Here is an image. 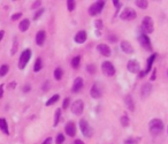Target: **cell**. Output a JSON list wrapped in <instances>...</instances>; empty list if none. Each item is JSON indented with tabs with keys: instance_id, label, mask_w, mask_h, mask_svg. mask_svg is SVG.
<instances>
[{
	"instance_id": "1",
	"label": "cell",
	"mask_w": 168,
	"mask_h": 144,
	"mask_svg": "<svg viewBox=\"0 0 168 144\" xmlns=\"http://www.w3.org/2000/svg\"><path fill=\"white\" fill-rule=\"evenodd\" d=\"M165 128V125L162 120L160 119H152L149 123V132L152 136H159L160 134H162Z\"/></svg>"
},
{
	"instance_id": "2",
	"label": "cell",
	"mask_w": 168,
	"mask_h": 144,
	"mask_svg": "<svg viewBox=\"0 0 168 144\" xmlns=\"http://www.w3.org/2000/svg\"><path fill=\"white\" fill-rule=\"evenodd\" d=\"M142 34H145V35H149V34H152L153 30H154V23H153V20L151 16H145L143 21H142Z\"/></svg>"
},
{
	"instance_id": "3",
	"label": "cell",
	"mask_w": 168,
	"mask_h": 144,
	"mask_svg": "<svg viewBox=\"0 0 168 144\" xmlns=\"http://www.w3.org/2000/svg\"><path fill=\"white\" fill-rule=\"evenodd\" d=\"M78 126H80L81 133L83 134L84 137H86V138L92 137V135H93V129H92L90 123H89L85 119H81L80 122H78Z\"/></svg>"
},
{
	"instance_id": "4",
	"label": "cell",
	"mask_w": 168,
	"mask_h": 144,
	"mask_svg": "<svg viewBox=\"0 0 168 144\" xmlns=\"http://www.w3.org/2000/svg\"><path fill=\"white\" fill-rule=\"evenodd\" d=\"M104 7H105V0H99V1H96L89 7L88 12L90 16H96L100 14L103 12Z\"/></svg>"
},
{
	"instance_id": "5",
	"label": "cell",
	"mask_w": 168,
	"mask_h": 144,
	"mask_svg": "<svg viewBox=\"0 0 168 144\" xmlns=\"http://www.w3.org/2000/svg\"><path fill=\"white\" fill-rule=\"evenodd\" d=\"M136 17H137L136 11L130 7L124 8L122 11V13L120 14V19L122 20V21H131V20H135Z\"/></svg>"
},
{
	"instance_id": "6",
	"label": "cell",
	"mask_w": 168,
	"mask_h": 144,
	"mask_svg": "<svg viewBox=\"0 0 168 144\" xmlns=\"http://www.w3.org/2000/svg\"><path fill=\"white\" fill-rule=\"evenodd\" d=\"M101 72H103L104 75L108 76V77H112V76L115 75V67L114 65L112 64L111 61H104L101 64Z\"/></svg>"
},
{
	"instance_id": "7",
	"label": "cell",
	"mask_w": 168,
	"mask_h": 144,
	"mask_svg": "<svg viewBox=\"0 0 168 144\" xmlns=\"http://www.w3.org/2000/svg\"><path fill=\"white\" fill-rule=\"evenodd\" d=\"M31 55H32L31 50L27 49V50H24V51H23L22 54H21V57H20V60H19V68L20 69L26 68L27 64L29 62V60H30Z\"/></svg>"
},
{
	"instance_id": "8",
	"label": "cell",
	"mask_w": 168,
	"mask_h": 144,
	"mask_svg": "<svg viewBox=\"0 0 168 144\" xmlns=\"http://www.w3.org/2000/svg\"><path fill=\"white\" fill-rule=\"evenodd\" d=\"M158 54L157 53H152L151 54V57L147 59V62H146V68L144 70H141V72L138 73V77H145L150 72H151V69H152V66H153V62L156 60V58H157Z\"/></svg>"
},
{
	"instance_id": "9",
	"label": "cell",
	"mask_w": 168,
	"mask_h": 144,
	"mask_svg": "<svg viewBox=\"0 0 168 144\" xmlns=\"http://www.w3.org/2000/svg\"><path fill=\"white\" fill-rule=\"evenodd\" d=\"M90 96L93 99H99L103 96V87L99 82H95L90 89Z\"/></svg>"
},
{
	"instance_id": "10",
	"label": "cell",
	"mask_w": 168,
	"mask_h": 144,
	"mask_svg": "<svg viewBox=\"0 0 168 144\" xmlns=\"http://www.w3.org/2000/svg\"><path fill=\"white\" fill-rule=\"evenodd\" d=\"M70 110H72V113L75 114V115H81L84 111V102L82 99H77V100H75V102L72 104Z\"/></svg>"
},
{
	"instance_id": "11",
	"label": "cell",
	"mask_w": 168,
	"mask_h": 144,
	"mask_svg": "<svg viewBox=\"0 0 168 144\" xmlns=\"http://www.w3.org/2000/svg\"><path fill=\"white\" fill-rule=\"evenodd\" d=\"M138 41L141 43V45L146 50V51H151L152 50V44H151V39L147 35L141 34L138 36Z\"/></svg>"
},
{
	"instance_id": "12",
	"label": "cell",
	"mask_w": 168,
	"mask_h": 144,
	"mask_svg": "<svg viewBox=\"0 0 168 144\" xmlns=\"http://www.w3.org/2000/svg\"><path fill=\"white\" fill-rule=\"evenodd\" d=\"M127 69H128L130 73H133V74H137V73L141 72V65H139V62H138L137 60L130 59V60L128 61V65H127Z\"/></svg>"
},
{
	"instance_id": "13",
	"label": "cell",
	"mask_w": 168,
	"mask_h": 144,
	"mask_svg": "<svg viewBox=\"0 0 168 144\" xmlns=\"http://www.w3.org/2000/svg\"><path fill=\"white\" fill-rule=\"evenodd\" d=\"M84 87V80L82 77H76L75 80H74V83H73V87H72V92L73 94H77V92H80L82 90V88Z\"/></svg>"
},
{
	"instance_id": "14",
	"label": "cell",
	"mask_w": 168,
	"mask_h": 144,
	"mask_svg": "<svg viewBox=\"0 0 168 144\" xmlns=\"http://www.w3.org/2000/svg\"><path fill=\"white\" fill-rule=\"evenodd\" d=\"M65 133L69 137H75V135H76V125L73 121L67 122L65 126Z\"/></svg>"
},
{
	"instance_id": "15",
	"label": "cell",
	"mask_w": 168,
	"mask_h": 144,
	"mask_svg": "<svg viewBox=\"0 0 168 144\" xmlns=\"http://www.w3.org/2000/svg\"><path fill=\"white\" fill-rule=\"evenodd\" d=\"M97 50H98V52H99L101 55H104V57H111L112 54V50L111 47L107 45V44H104V43H101V44H98V46H97Z\"/></svg>"
},
{
	"instance_id": "16",
	"label": "cell",
	"mask_w": 168,
	"mask_h": 144,
	"mask_svg": "<svg viewBox=\"0 0 168 144\" xmlns=\"http://www.w3.org/2000/svg\"><path fill=\"white\" fill-rule=\"evenodd\" d=\"M152 84L151 83H145L143 84L141 88V97L142 98H146V97H149L151 95V92H152Z\"/></svg>"
},
{
	"instance_id": "17",
	"label": "cell",
	"mask_w": 168,
	"mask_h": 144,
	"mask_svg": "<svg viewBox=\"0 0 168 144\" xmlns=\"http://www.w3.org/2000/svg\"><path fill=\"white\" fill-rule=\"evenodd\" d=\"M86 38H88L86 31L81 30L78 31V32H76L75 37H74V41H75V43H77V44H83V43L86 42Z\"/></svg>"
},
{
	"instance_id": "18",
	"label": "cell",
	"mask_w": 168,
	"mask_h": 144,
	"mask_svg": "<svg viewBox=\"0 0 168 144\" xmlns=\"http://www.w3.org/2000/svg\"><path fill=\"white\" fill-rule=\"evenodd\" d=\"M120 47H121L123 53H126V54H133L134 53V49H133L131 44H130L128 41H122L121 44H120Z\"/></svg>"
},
{
	"instance_id": "19",
	"label": "cell",
	"mask_w": 168,
	"mask_h": 144,
	"mask_svg": "<svg viewBox=\"0 0 168 144\" xmlns=\"http://www.w3.org/2000/svg\"><path fill=\"white\" fill-rule=\"evenodd\" d=\"M123 102H124L126 106L128 107V110H129L130 112H134V111H135V103H134V99H133V97H131V96H130V95L124 96Z\"/></svg>"
},
{
	"instance_id": "20",
	"label": "cell",
	"mask_w": 168,
	"mask_h": 144,
	"mask_svg": "<svg viewBox=\"0 0 168 144\" xmlns=\"http://www.w3.org/2000/svg\"><path fill=\"white\" fill-rule=\"evenodd\" d=\"M46 39V32L44 30H39L37 34H36V43L38 46H43L44 43H45Z\"/></svg>"
},
{
	"instance_id": "21",
	"label": "cell",
	"mask_w": 168,
	"mask_h": 144,
	"mask_svg": "<svg viewBox=\"0 0 168 144\" xmlns=\"http://www.w3.org/2000/svg\"><path fill=\"white\" fill-rule=\"evenodd\" d=\"M29 27H30V20H28V19L22 20L19 24L20 31H22V32H26V31L29 29Z\"/></svg>"
},
{
	"instance_id": "22",
	"label": "cell",
	"mask_w": 168,
	"mask_h": 144,
	"mask_svg": "<svg viewBox=\"0 0 168 144\" xmlns=\"http://www.w3.org/2000/svg\"><path fill=\"white\" fill-rule=\"evenodd\" d=\"M0 129H1V132H2V133H5L6 135H8V134H9L7 121H6V119H4V118H0Z\"/></svg>"
},
{
	"instance_id": "23",
	"label": "cell",
	"mask_w": 168,
	"mask_h": 144,
	"mask_svg": "<svg viewBox=\"0 0 168 144\" xmlns=\"http://www.w3.org/2000/svg\"><path fill=\"white\" fill-rule=\"evenodd\" d=\"M70 65H72V67L74 69H77L80 68V65H81V57L80 55H76V57H74L70 61Z\"/></svg>"
},
{
	"instance_id": "24",
	"label": "cell",
	"mask_w": 168,
	"mask_h": 144,
	"mask_svg": "<svg viewBox=\"0 0 168 144\" xmlns=\"http://www.w3.org/2000/svg\"><path fill=\"white\" fill-rule=\"evenodd\" d=\"M61 114H62V111L60 108H58L55 111V114H54V121H53V126L54 127H57L59 125V122H60V119H61Z\"/></svg>"
},
{
	"instance_id": "25",
	"label": "cell",
	"mask_w": 168,
	"mask_h": 144,
	"mask_svg": "<svg viewBox=\"0 0 168 144\" xmlns=\"http://www.w3.org/2000/svg\"><path fill=\"white\" fill-rule=\"evenodd\" d=\"M54 79L57 81H60L62 79V76H63V70H62V68H60V67H57V68L54 69Z\"/></svg>"
},
{
	"instance_id": "26",
	"label": "cell",
	"mask_w": 168,
	"mask_h": 144,
	"mask_svg": "<svg viewBox=\"0 0 168 144\" xmlns=\"http://www.w3.org/2000/svg\"><path fill=\"white\" fill-rule=\"evenodd\" d=\"M59 99H60V95H53L52 96V97H51L50 99H49V100H47V102H46V106H51V105H54V104H55V103L57 102H59Z\"/></svg>"
},
{
	"instance_id": "27",
	"label": "cell",
	"mask_w": 168,
	"mask_h": 144,
	"mask_svg": "<svg viewBox=\"0 0 168 144\" xmlns=\"http://www.w3.org/2000/svg\"><path fill=\"white\" fill-rule=\"evenodd\" d=\"M136 6L138 8H141V9H146L147 6H149V2L146 1V0H136Z\"/></svg>"
},
{
	"instance_id": "28",
	"label": "cell",
	"mask_w": 168,
	"mask_h": 144,
	"mask_svg": "<svg viewBox=\"0 0 168 144\" xmlns=\"http://www.w3.org/2000/svg\"><path fill=\"white\" fill-rule=\"evenodd\" d=\"M120 122H121V126H122V127H128L130 123L129 117H128L127 114H123L122 117L120 118Z\"/></svg>"
},
{
	"instance_id": "29",
	"label": "cell",
	"mask_w": 168,
	"mask_h": 144,
	"mask_svg": "<svg viewBox=\"0 0 168 144\" xmlns=\"http://www.w3.org/2000/svg\"><path fill=\"white\" fill-rule=\"evenodd\" d=\"M75 7H76V1L75 0H68L67 1V9H68V12H74L75 11Z\"/></svg>"
},
{
	"instance_id": "30",
	"label": "cell",
	"mask_w": 168,
	"mask_h": 144,
	"mask_svg": "<svg viewBox=\"0 0 168 144\" xmlns=\"http://www.w3.org/2000/svg\"><path fill=\"white\" fill-rule=\"evenodd\" d=\"M42 68H43V60L40 59V58H38V59L36 60V62H35L34 70H35V72H39Z\"/></svg>"
},
{
	"instance_id": "31",
	"label": "cell",
	"mask_w": 168,
	"mask_h": 144,
	"mask_svg": "<svg viewBox=\"0 0 168 144\" xmlns=\"http://www.w3.org/2000/svg\"><path fill=\"white\" fill-rule=\"evenodd\" d=\"M86 72L90 74V75H93V74H96V72H97V68H96V65L93 64H89L88 66H86Z\"/></svg>"
},
{
	"instance_id": "32",
	"label": "cell",
	"mask_w": 168,
	"mask_h": 144,
	"mask_svg": "<svg viewBox=\"0 0 168 144\" xmlns=\"http://www.w3.org/2000/svg\"><path fill=\"white\" fill-rule=\"evenodd\" d=\"M8 70H9L8 65H2V66L0 67V76H1V77H4V76L8 73Z\"/></svg>"
},
{
	"instance_id": "33",
	"label": "cell",
	"mask_w": 168,
	"mask_h": 144,
	"mask_svg": "<svg viewBox=\"0 0 168 144\" xmlns=\"http://www.w3.org/2000/svg\"><path fill=\"white\" fill-rule=\"evenodd\" d=\"M65 135L61 133H59L57 135V138H55V144H62L63 142H65Z\"/></svg>"
},
{
	"instance_id": "34",
	"label": "cell",
	"mask_w": 168,
	"mask_h": 144,
	"mask_svg": "<svg viewBox=\"0 0 168 144\" xmlns=\"http://www.w3.org/2000/svg\"><path fill=\"white\" fill-rule=\"evenodd\" d=\"M44 12H45V9H44V8H39L38 11L36 12V13H35V15H34V20H35V21H37V20H38L39 17H40V16L44 14Z\"/></svg>"
},
{
	"instance_id": "35",
	"label": "cell",
	"mask_w": 168,
	"mask_h": 144,
	"mask_svg": "<svg viewBox=\"0 0 168 144\" xmlns=\"http://www.w3.org/2000/svg\"><path fill=\"white\" fill-rule=\"evenodd\" d=\"M95 27H96V29H97V31H100L104 27L103 21H101V20H96V21H95Z\"/></svg>"
},
{
	"instance_id": "36",
	"label": "cell",
	"mask_w": 168,
	"mask_h": 144,
	"mask_svg": "<svg viewBox=\"0 0 168 144\" xmlns=\"http://www.w3.org/2000/svg\"><path fill=\"white\" fill-rule=\"evenodd\" d=\"M69 105H70V98L67 97V98H65L63 102H62V108H63V110H67L69 107Z\"/></svg>"
},
{
	"instance_id": "37",
	"label": "cell",
	"mask_w": 168,
	"mask_h": 144,
	"mask_svg": "<svg viewBox=\"0 0 168 144\" xmlns=\"http://www.w3.org/2000/svg\"><path fill=\"white\" fill-rule=\"evenodd\" d=\"M138 138H127L123 144H138Z\"/></svg>"
},
{
	"instance_id": "38",
	"label": "cell",
	"mask_w": 168,
	"mask_h": 144,
	"mask_svg": "<svg viewBox=\"0 0 168 144\" xmlns=\"http://www.w3.org/2000/svg\"><path fill=\"white\" fill-rule=\"evenodd\" d=\"M112 2H113V5L116 7V14H118L119 12H120V9H121V7H122V4H121V2H119L118 0H113ZM116 14H115V15H116Z\"/></svg>"
},
{
	"instance_id": "39",
	"label": "cell",
	"mask_w": 168,
	"mask_h": 144,
	"mask_svg": "<svg viewBox=\"0 0 168 144\" xmlns=\"http://www.w3.org/2000/svg\"><path fill=\"white\" fill-rule=\"evenodd\" d=\"M107 39H108L111 43H116V42H118V37H116V35L110 34V35H108V37H107Z\"/></svg>"
},
{
	"instance_id": "40",
	"label": "cell",
	"mask_w": 168,
	"mask_h": 144,
	"mask_svg": "<svg viewBox=\"0 0 168 144\" xmlns=\"http://www.w3.org/2000/svg\"><path fill=\"white\" fill-rule=\"evenodd\" d=\"M40 6H42V1H35L34 4H32V6H31V9H37V8H40Z\"/></svg>"
},
{
	"instance_id": "41",
	"label": "cell",
	"mask_w": 168,
	"mask_h": 144,
	"mask_svg": "<svg viewBox=\"0 0 168 144\" xmlns=\"http://www.w3.org/2000/svg\"><path fill=\"white\" fill-rule=\"evenodd\" d=\"M16 51H17V41L14 39V45H13V50H12V55H14L16 53Z\"/></svg>"
},
{
	"instance_id": "42",
	"label": "cell",
	"mask_w": 168,
	"mask_h": 144,
	"mask_svg": "<svg viewBox=\"0 0 168 144\" xmlns=\"http://www.w3.org/2000/svg\"><path fill=\"white\" fill-rule=\"evenodd\" d=\"M156 79H157V69L153 68L152 69V75H151V79H150V81H156Z\"/></svg>"
},
{
	"instance_id": "43",
	"label": "cell",
	"mask_w": 168,
	"mask_h": 144,
	"mask_svg": "<svg viewBox=\"0 0 168 144\" xmlns=\"http://www.w3.org/2000/svg\"><path fill=\"white\" fill-rule=\"evenodd\" d=\"M50 87H51V85H50V82H49V81H46L45 83H44V85H43L42 89H43V91H45V92H46V91L50 90Z\"/></svg>"
},
{
	"instance_id": "44",
	"label": "cell",
	"mask_w": 168,
	"mask_h": 144,
	"mask_svg": "<svg viewBox=\"0 0 168 144\" xmlns=\"http://www.w3.org/2000/svg\"><path fill=\"white\" fill-rule=\"evenodd\" d=\"M20 17H22V13H16V14H14V15L12 16V20H13V21H16V20H19Z\"/></svg>"
},
{
	"instance_id": "45",
	"label": "cell",
	"mask_w": 168,
	"mask_h": 144,
	"mask_svg": "<svg viewBox=\"0 0 168 144\" xmlns=\"http://www.w3.org/2000/svg\"><path fill=\"white\" fill-rule=\"evenodd\" d=\"M23 92H26V94H27V92H29V91L31 90V85L30 84H26V85H24V87H23Z\"/></svg>"
},
{
	"instance_id": "46",
	"label": "cell",
	"mask_w": 168,
	"mask_h": 144,
	"mask_svg": "<svg viewBox=\"0 0 168 144\" xmlns=\"http://www.w3.org/2000/svg\"><path fill=\"white\" fill-rule=\"evenodd\" d=\"M43 144H52V137H47V138L43 142Z\"/></svg>"
},
{
	"instance_id": "47",
	"label": "cell",
	"mask_w": 168,
	"mask_h": 144,
	"mask_svg": "<svg viewBox=\"0 0 168 144\" xmlns=\"http://www.w3.org/2000/svg\"><path fill=\"white\" fill-rule=\"evenodd\" d=\"M2 95H4V85L1 84V85H0V98L2 97Z\"/></svg>"
},
{
	"instance_id": "48",
	"label": "cell",
	"mask_w": 168,
	"mask_h": 144,
	"mask_svg": "<svg viewBox=\"0 0 168 144\" xmlns=\"http://www.w3.org/2000/svg\"><path fill=\"white\" fill-rule=\"evenodd\" d=\"M74 144H85L83 142V141H81V140H75L74 141Z\"/></svg>"
},
{
	"instance_id": "49",
	"label": "cell",
	"mask_w": 168,
	"mask_h": 144,
	"mask_svg": "<svg viewBox=\"0 0 168 144\" xmlns=\"http://www.w3.org/2000/svg\"><path fill=\"white\" fill-rule=\"evenodd\" d=\"M4 35H5V31H4V30L0 31V42L2 41V38H4Z\"/></svg>"
},
{
	"instance_id": "50",
	"label": "cell",
	"mask_w": 168,
	"mask_h": 144,
	"mask_svg": "<svg viewBox=\"0 0 168 144\" xmlns=\"http://www.w3.org/2000/svg\"><path fill=\"white\" fill-rule=\"evenodd\" d=\"M15 85H16V82H12V83H11V89H14V88H15Z\"/></svg>"
},
{
	"instance_id": "51",
	"label": "cell",
	"mask_w": 168,
	"mask_h": 144,
	"mask_svg": "<svg viewBox=\"0 0 168 144\" xmlns=\"http://www.w3.org/2000/svg\"><path fill=\"white\" fill-rule=\"evenodd\" d=\"M167 75H168V69H167Z\"/></svg>"
},
{
	"instance_id": "52",
	"label": "cell",
	"mask_w": 168,
	"mask_h": 144,
	"mask_svg": "<svg viewBox=\"0 0 168 144\" xmlns=\"http://www.w3.org/2000/svg\"><path fill=\"white\" fill-rule=\"evenodd\" d=\"M167 133H168V129H167Z\"/></svg>"
}]
</instances>
